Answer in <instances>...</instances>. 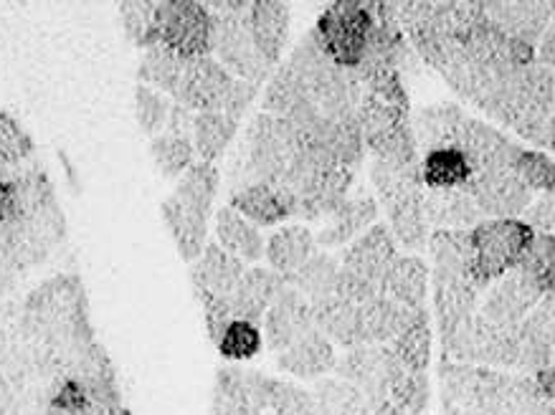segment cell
Instances as JSON below:
<instances>
[{"label":"cell","mask_w":555,"mask_h":415,"mask_svg":"<svg viewBox=\"0 0 555 415\" xmlns=\"http://www.w3.org/2000/svg\"><path fill=\"white\" fill-rule=\"evenodd\" d=\"M462 49L472 64L490 74H509L538 59L535 49L522 41L509 39L498 26H492L490 21L472 28L462 39Z\"/></svg>","instance_id":"14"},{"label":"cell","mask_w":555,"mask_h":415,"mask_svg":"<svg viewBox=\"0 0 555 415\" xmlns=\"http://www.w3.org/2000/svg\"><path fill=\"white\" fill-rule=\"evenodd\" d=\"M532 377H535L538 388L543 390V395L555 405V362H553V365H547L545 369H540V373L532 375Z\"/></svg>","instance_id":"57"},{"label":"cell","mask_w":555,"mask_h":415,"mask_svg":"<svg viewBox=\"0 0 555 415\" xmlns=\"http://www.w3.org/2000/svg\"><path fill=\"white\" fill-rule=\"evenodd\" d=\"M472 236V282L479 289L498 282L520 263L535 231L525 221H482Z\"/></svg>","instance_id":"9"},{"label":"cell","mask_w":555,"mask_h":415,"mask_svg":"<svg viewBox=\"0 0 555 415\" xmlns=\"http://www.w3.org/2000/svg\"><path fill=\"white\" fill-rule=\"evenodd\" d=\"M520 147L522 145L505 138L500 130L469 115L462 119L460 134H456L454 142V150H460L467 157L475 172L513 170V160Z\"/></svg>","instance_id":"15"},{"label":"cell","mask_w":555,"mask_h":415,"mask_svg":"<svg viewBox=\"0 0 555 415\" xmlns=\"http://www.w3.org/2000/svg\"><path fill=\"white\" fill-rule=\"evenodd\" d=\"M310 104V96L299 85V79L289 72L287 64H282L280 69L272 74V81H269L264 96H261V112L272 117H289L292 112Z\"/></svg>","instance_id":"46"},{"label":"cell","mask_w":555,"mask_h":415,"mask_svg":"<svg viewBox=\"0 0 555 415\" xmlns=\"http://www.w3.org/2000/svg\"><path fill=\"white\" fill-rule=\"evenodd\" d=\"M464 117L467 115H464L456 104H434V107H424L414 119H411V122H414L416 145L424 150V155L434 153V150L454 147Z\"/></svg>","instance_id":"34"},{"label":"cell","mask_w":555,"mask_h":415,"mask_svg":"<svg viewBox=\"0 0 555 415\" xmlns=\"http://www.w3.org/2000/svg\"><path fill=\"white\" fill-rule=\"evenodd\" d=\"M284 64L299 79V85H302L310 102L314 104V109L322 117H358V109L365 96V87L360 85L356 72L337 66L322 51L312 31L302 36V41L292 49V54Z\"/></svg>","instance_id":"2"},{"label":"cell","mask_w":555,"mask_h":415,"mask_svg":"<svg viewBox=\"0 0 555 415\" xmlns=\"http://www.w3.org/2000/svg\"><path fill=\"white\" fill-rule=\"evenodd\" d=\"M312 304L314 329L322 332L330 342L340 345L343 350L363 345V329H360V307L350 304L340 297H325Z\"/></svg>","instance_id":"29"},{"label":"cell","mask_w":555,"mask_h":415,"mask_svg":"<svg viewBox=\"0 0 555 415\" xmlns=\"http://www.w3.org/2000/svg\"><path fill=\"white\" fill-rule=\"evenodd\" d=\"M520 337L517 327H500L482 314L469 316L460 329L441 339V360L479 367H517Z\"/></svg>","instance_id":"10"},{"label":"cell","mask_w":555,"mask_h":415,"mask_svg":"<svg viewBox=\"0 0 555 415\" xmlns=\"http://www.w3.org/2000/svg\"><path fill=\"white\" fill-rule=\"evenodd\" d=\"M314 413L318 415H360L367 398L340 377H322L312 385Z\"/></svg>","instance_id":"42"},{"label":"cell","mask_w":555,"mask_h":415,"mask_svg":"<svg viewBox=\"0 0 555 415\" xmlns=\"http://www.w3.org/2000/svg\"><path fill=\"white\" fill-rule=\"evenodd\" d=\"M393 360L391 345H360L345 350V354L337 358L335 373L340 380L363 392L365 398L386 400Z\"/></svg>","instance_id":"16"},{"label":"cell","mask_w":555,"mask_h":415,"mask_svg":"<svg viewBox=\"0 0 555 415\" xmlns=\"http://www.w3.org/2000/svg\"><path fill=\"white\" fill-rule=\"evenodd\" d=\"M391 350L403 367L426 373L431 360V324L426 309L418 312L416 320L401 332V337L396 342H391Z\"/></svg>","instance_id":"45"},{"label":"cell","mask_w":555,"mask_h":415,"mask_svg":"<svg viewBox=\"0 0 555 415\" xmlns=\"http://www.w3.org/2000/svg\"><path fill=\"white\" fill-rule=\"evenodd\" d=\"M160 47L185 59L211 56V13L198 0H160Z\"/></svg>","instance_id":"12"},{"label":"cell","mask_w":555,"mask_h":415,"mask_svg":"<svg viewBox=\"0 0 555 415\" xmlns=\"http://www.w3.org/2000/svg\"><path fill=\"white\" fill-rule=\"evenodd\" d=\"M434 269L456 271L472 278V236L469 231H434L429 236Z\"/></svg>","instance_id":"47"},{"label":"cell","mask_w":555,"mask_h":415,"mask_svg":"<svg viewBox=\"0 0 555 415\" xmlns=\"http://www.w3.org/2000/svg\"><path fill=\"white\" fill-rule=\"evenodd\" d=\"M229 208H234L238 216L257 225V229L259 225H276L292 218L282 195L264 183H254L231 195Z\"/></svg>","instance_id":"36"},{"label":"cell","mask_w":555,"mask_h":415,"mask_svg":"<svg viewBox=\"0 0 555 415\" xmlns=\"http://www.w3.org/2000/svg\"><path fill=\"white\" fill-rule=\"evenodd\" d=\"M535 56H538L540 64H545V66H551V69H555V11H553L551 24H547L545 36L538 43Z\"/></svg>","instance_id":"56"},{"label":"cell","mask_w":555,"mask_h":415,"mask_svg":"<svg viewBox=\"0 0 555 415\" xmlns=\"http://www.w3.org/2000/svg\"><path fill=\"white\" fill-rule=\"evenodd\" d=\"M34 140L24 127H21L18 119H13L5 112H0V163L5 168L18 170L24 165L34 163Z\"/></svg>","instance_id":"51"},{"label":"cell","mask_w":555,"mask_h":415,"mask_svg":"<svg viewBox=\"0 0 555 415\" xmlns=\"http://www.w3.org/2000/svg\"><path fill=\"white\" fill-rule=\"evenodd\" d=\"M325 153L333 163L352 172L360 170L365 157V140L358 117L325 119Z\"/></svg>","instance_id":"39"},{"label":"cell","mask_w":555,"mask_h":415,"mask_svg":"<svg viewBox=\"0 0 555 415\" xmlns=\"http://www.w3.org/2000/svg\"><path fill=\"white\" fill-rule=\"evenodd\" d=\"M335 345L318 329L276 354V367L295 377H302V380H322V377L335 373Z\"/></svg>","instance_id":"27"},{"label":"cell","mask_w":555,"mask_h":415,"mask_svg":"<svg viewBox=\"0 0 555 415\" xmlns=\"http://www.w3.org/2000/svg\"><path fill=\"white\" fill-rule=\"evenodd\" d=\"M249 26H251L254 43H257L261 59H264V62L274 69V66L280 64L282 51L289 41V28H292L289 5L280 3V0H251Z\"/></svg>","instance_id":"26"},{"label":"cell","mask_w":555,"mask_h":415,"mask_svg":"<svg viewBox=\"0 0 555 415\" xmlns=\"http://www.w3.org/2000/svg\"><path fill=\"white\" fill-rule=\"evenodd\" d=\"M378 218V200L367 187H352V193L345 198L340 208L335 210L333 216L325 221V229H322L314 241H318L320 248H337L345 244H352L358 236L376 225Z\"/></svg>","instance_id":"22"},{"label":"cell","mask_w":555,"mask_h":415,"mask_svg":"<svg viewBox=\"0 0 555 415\" xmlns=\"http://www.w3.org/2000/svg\"><path fill=\"white\" fill-rule=\"evenodd\" d=\"M472 176H475V170H472L469 160L454 147L434 150L422 160L424 187H431V191H462Z\"/></svg>","instance_id":"37"},{"label":"cell","mask_w":555,"mask_h":415,"mask_svg":"<svg viewBox=\"0 0 555 415\" xmlns=\"http://www.w3.org/2000/svg\"><path fill=\"white\" fill-rule=\"evenodd\" d=\"M371 31V3L340 0V3H330L327 9L322 11V16L312 28V36L337 66L356 72Z\"/></svg>","instance_id":"11"},{"label":"cell","mask_w":555,"mask_h":415,"mask_svg":"<svg viewBox=\"0 0 555 415\" xmlns=\"http://www.w3.org/2000/svg\"><path fill=\"white\" fill-rule=\"evenodd\" d=\"M310 332H314L312 304L302 294L284 286L264 316V342L269 350L280 354Z\"/></svg>","instance_id":"21"},{"label":"cell","mask_w":555,"mask_h":415,"mask_svg":"<svg viewBox=\"0 0 555 415\" xmlns=\"http://www.w3.org/2000/svg\"><path fill=\"white\" fill-rule=\"evenodd\" d=\"M555 11V3H485V18L498 26L509 39L528 43L538 49L540 39L547 31Z\"/></svg>","instance_id":"23"},{"label":"cell","mask_w":555,"mask_h":415,"mask_svg":"<svg viewBox=\"0 0 555 415\" xmlns=\"http://www.w3.org/2000/svg\"><path fill=\"white\" fill-rule=\"evenodd\" d=\"M238 122L227 115H216V112L196 115V122H193V147H196L201 163H219L227 155L231 142H234Z\"/></svg>","instance_id":"40"},{"label":"cell","mask_w":555,"mask_h":415,"mask_svg":"<svg viewBox=\"0 0 555 415\" xmlns=\"http://www.w3.org/2000/svg\"><path fill=\"white\" fill-rule=\"evenodd\" d=\"M434 307H437L439 320V337L444 339L462 327L469 316L479 312V294L482 289L472 282L469 276L456 274V271L434 269Z\"/></svg>","instance_id":"20"},{"label":"cell","mask_w":555,"mask_h":415,"mask_svg":"<svg viewBox=\"0 0 555 415\" xmlns=\"http://www.w3.org/2000/svg\"><path fill=\"white\" fill-rule=\"evenodd\" d=\"M555 112V69L538 59L522 69L502 74L494 92L490 115L532 145H547V127Z\"/></svg>","instance_id":"1"},{"label":"cell","mask_w":555,"mask_h":415,"mask_svg":"<svg viewBox=\"0 0 555 415\" xmlns=\"http://www.w3.org/2000/svg\"><path fill=\"white\" fill-rule=\"evenodd\" d=\"M371 180L384 206L396 244L406 251H422L429 244L424 221V180L418 170H396L391 165L373 160Z\"/></svg>","instance_id":"6"},{"label":"cell","mask_w":555,"mask_h":415,"mask_svg":"<svg viewBox=\"0 0 555 415\" xmlns=\"http://www.w3.org/2000/svg\"><path fill=\"white\" fill-rule=\"evenodd\" d=\"M244 274V261H238L236 256L223 251L219 244H208L206 251L198 256V261H193L191 284L196 297H216L229 301Z\"/></svg>","instance_id":"24"},{"label":"cell","mask_w":555,"mask_h":415,"mask_svg":"<svg viewBox=\"0 0 555 415\" xmlns=\"http://www.w3.org/2000/svg\"><path fill=\"white\" fill-rule=\"evenodd\" d=\"M261 342H264V337H261L259 324L234 320L223 329L216 347H219V354L227 362H246L261 352Z\"/></svg>","instance_id":"50"},{"label":"cell","mask_w":555,"mask_h":415,"mask_svg":"<svg viewBox=\"0 0 555 415\" xmlns=\"http://www.w3.org/2000/svg\"><path fill=\"white\" fill-rule=\"evenodd\" d=\"M358 125L363 132L365 150L376 160L391 165L396 170L422 168L411 112L391 107L365 92L358 109Z\"/></svg>","instance_id":"8"},{"label":"cell","mask_w":555,"mask_h":415,"mask_svg":"<svg viewBox=\"0 0 555 415\" xmlns=\"http://www.w3.org/2000/svg\"><path fill=\"white\" fill-rule=\"evenodd\" d=\"M119 21L134 47L153 49L160 43V0H132V3L119 5Z\"/></svg>","instance_id":"43"},{"label":"cell","mask_w":555,"mask_h":415,"mask_svg":"<svg viewBox=\"0 0 555 415\" xmlns=\"http://www.w3.org/2000/svg\"><path fill=\"white\" fill-rule=\"evenodd\" d=\"M462 191L475 200L485 221H520L532 206V191L513 170L475 172Z\"/></svg>","instance_id":"13"},{"label":"cell","mask_w":555,"mask_h":415,"mask_svg":"<svg viewBox=\"0 0 555 415\" xmlns=\"http://www.w3.org/2000/svg\"><path fill=\"white\" fill-rule=\"evenodd\" d=\"M396 259H399V244H396L391 229L384 223H376L345 248L340 256V267L365 278V282L376 284L380 294H384L386 274Z\"/></svg>","instance_id":"17"},{"label":"cell","mask_w":555,"mask_h":415,"mask_svg":"<svg viewBox=\"0 0 555 415\" xmlns=\"http://www.w3.org/2000/svg\"><path fill=\"white\" fill-rule=\"evenodd\" d=\"M216 241L223 251L236 256L244 263H257L264 256V238L257 225L246 221L234 208H221L216 216Z\"/></svg>","instance_id":"33"},{"label":"cell","mask_w":555,"mask_h":415,"mask_svg":"<svg viewBox=\"0 0 555 415\" xmlns=\"http://www.w3.org/2000/svg\"><path fill=\"white\" fill-rule=\"evenodd\" d=\"M191 59L176 54L168 47H157L147 49L145 56H142L140 69H138V79L142 87L155 89L160 94H170L176 96L180 89V81L185 77V69H189Z\"/></svg>","instance_id":"35"},{"label":"cell","mask_w":555,"mask_h":415,"mask_svg":"<svg viewBox=\"0 0 555 415\" xmlns=\"http://www.w3.org/2000/svg\"><path fill=\"white\" fill-rule=\"evenodd\" d=\"M513 172L530 187L532 193H551L555 191V163L535 150H517L513 160Z\"/></svg>","instance_id":"52"},{"label":"cell","mask_w":555,"mask_h":415,"mask_svg":"<svg viewBox=\"0 0 555 415\" xmlns=\"http://www.w3.org/2000/svg\"><path fill=\"white\" fill-rule=\"evenodd\" d=\"M219 168L211 163L198 160L178 180L170 198L163 200V221L168 225L172 241H176L178 254L183 256L185 261H198V256L206 251L208 221H211V210L216 195H219Z\"/></svg>","instance_id":"3"},{"label":"cell","mask_w":555,"mask_h":415,"mask_svg":"<svg viewBox=\"0 0 555 415\" xmlns=\"http://www.w3.org/2000/svg\"><path fill=\"white\" fill-rule=\"evenodd\" d=\"M211 13V56L231 77L261 87L272 77V66L261 59L254 43L249 13L251 0H214L206 3Z\"/></svg>","instance_id":"5"},{"label":"cell","mask_w":555,"mask_h":415,"mask_svg":"<svg viewBox=\"0 0 555 415\" xmlns=\"http://www.w3.org/2000/svg\"><path fill=\"white\" fill-rule=\"evenodd\" d=\"M170 109L172 102L165 100V94L142 85L134 89V117H138L142 132L150 134V138H157V134L165 132Z\"/></svg>","instance_id":"53"},{"label":"cell","mask_w":555,"mask_h":415,"mask_svg":"<svg viewBox=\"0 0 555 415\" xmlns=\"http://www.w3.org/2000/svg\"><path fill=\"white\" fill-rule=\"evenodd\" d=\"M337 274H340V259L318 251L305 267H299L295 274L284 276V282H287L289 289L302 294L307 301H318L333 297Z\"/></svg>","instance_id":"38"},{"label":"cell","mask_w":555,"mask_h":415,"mask_svg":"<svg viewBox=\"0 0 555 415\" xmlns=\"http://www.w3.org/2000/svg\"><path fill=\"white\" fill-rule=\"evenodd\" d=\"M525 223L535 233H547L555 238V191L545 193L538 203H532L525 213Z\"/></svg>","instance_id":"55"},{"label":"cell","mask_w":555,"mask_h":415,"mask_svg":"<svg viewBox=\"0 0 555 415\" xmlns=\"http://www.w3.org/2000/svg\"><path fill=\"white\" fill-rule=\"evenodd\" d=\"M150 155H153L155 168L168 180H180L196 165V147L191 138H178V134H157L150 140Z\"/></svg>","instance_id":"44"},{"label":"cell","mask_w":555,"mask_h":415,"mask_svg":"<svg viewBox=\"0 0 555 415\" xmlns=\"http://www.w3.org/2000/svg\"><path fill=\"white\" fill-rule=\"evenodd\" d=\"M257 96V85L231 77L214 56H198L189 62L185 77L172 100L196 112V115L216 112V115H227L238 122Z\"/></svg>","instance_id":"7"},{"label":"cell","mask_w":555,"mask_h":415,"mask_svg":"<svg viewBox=\"0 0 555 415\" xmlns=\"http://www.w3.org/2000/svg\"><path fill=\"white\" fill-rule=\"evenodd\" d=\"M287 282H284L282 274H276L272 269H261V267H251L246 269V274L238 282L236 291L231 294L229 304H231V314L234 320L242 322H251L259 324L264 320L269 307L276 299Z\"/></svg>","instance_id":"25"},{"label":"cell","mask_w":555,"mask_h":415,"mask_svg":"<svg viewBox=\"0 0 555 415\" xmlns=\"http://www.w3.org/2000/svg\"><path fill=\"white\" fill-rule=\"evenodd\" d=\"M520 354L517 367L522 375H538L555 362V291L545 294L538 307L517 327Z\"/></svg>","instance_id":"19"},{"label":"cell","mask_w":555,"mask_h":415,"mask_svg":"<svg viewBox=\"0 0 555 415\" xmlns=\"http://www.w3.org/2000/svg\"><path fill=\"white\" fill-rule=\"evenodd\" d=\"M261 407L272 415H318L310 390L269 375L261 385Z\"/></svg>","instance_id":"48"},{"label":"cell","mask_w":555,"mask_h":415,"mask_svg":"<svg viewBox=\"0 0 555 415\" xmlns=\"http://www.w3.org/2000/svg\"><path fill=\"white\" fill-rule=\"evenodd\" d=\"M424 221L437 225V231H472L485 216L464 191L424 187Z\"/></svg>","instance_id":"28"},{"label":"cell","mask_w":555,"mask_h":415,"mask_svg":"<svg viewBox=\"0 0 555 415\" xmlns=\"http://www.w3.org/2000/svg\"><path fill=\"white\" fill-rule=\"evenodd\" d=\"M424 312V309H418ZM418 312L401 307L399 301L380 297L371 299L360 307V329H363V345H391L401 337V332L416 320Z\"/></svg>","instance_id":"30"},{"label":"cell","mask_w":555,"mask_h":415,"mask_svg":"<svg viewBox=\"0 0 555 415\" xmlns=\"http://www.w3.org/2000/svg\"><path fill=\"white\" fill-rule=\"evenodd\" d=\"M335 297L350 301V304L356 307H363L371 299L380 297V289L376 284L365 282V278H360L358 274H352V271L340 267V274H337V284H335Z\"/></svg>","instance_id":"54"},{"label":"cell","mask_w":555,"mask_h":415,"mask_svg":"<svg viewBox=\"0 0 555 415\" xmlns=\"http://www.w3.org/2000/svg\"><path fill=\"white\" fill-rule=\"evenodd\" d=\"M543 297L545 294L522 271L513 269L492 284V289L482 299L479 314L492 324H500V327H520V322L538 307V301Z\"/></svg>","instance_id":"18"},{"label":"cell","mask_w":555,"mask_h":415,"mask_svg":"<svg viewBox=\"0 0 555 415\" xmlns=\"http://www.w3.org/2000/svg\"><path fill=\"white\" fill-rule=\"evenodd\" d=\"M530 278L543 294L555 291V238L547 233H535L525 248L520 263L515 267Z\"/></svg>","instance_id":"49"},{"label":"cell","mask_w":555,"mask_h":415,"mask_svg":"<svg viewBox=\"0 0 555 415\" xmlns=\"http://www.w3.org/2000/svg\"><path fill=\"white\" fill-rule=\"evenodd\" d=\"M429 398H431L429 375L403 367L399 360H393L391 377H388V388H386V400H391V403L396 407H401L403 413L424 415L426 405H429Z\"/></svg>","instance_id":"41"},{"label":"cell","mask_w":555,"mask_h":415,"mask_svg":"<svg viewBox=\"0 0 555 415\" xmlns=\"http://www.w3.org/2000/svg\"><path fill=\"white\" fill-rule=\"evenodd\" d=\"M318 254V241H314L312 231L307 225H284V229L274 231L267 241L264 256L269 261V269L276 274L289 276L295 274L299 267H305L312 256Z\"/></svg>","instance_id":"31"},{"label":"cell","mask_w":555,"mask_h":415,"mask_svg":"<svg viewBox=\"0 0 555 415\" xmlns=\"http://www.w3.org/2000/svg\"><path fill=\"white\" fill-rule=\"evenodd\" d=\"M297 157V145L289 127L280 117L259 112L251 119L244 140L238 142L229 168V198L254 183L276 185L287 176Z\"/></svg>","instance_id":"4"},{"label":"cell","mask_w":555,"mask_h":415,"mask_svg":"<svg viewBox=\"0 0 555 415\" xmlns=\"http://www.w3.org/2000/svg\"><path fill=\"white\" fill-rule=\"evenodd\" d=\"M426 289H429V267L418 256H399L386 274L384 297L418 312L426 309Z\"/></svg>","instance_id":"32"}]
</instances>
